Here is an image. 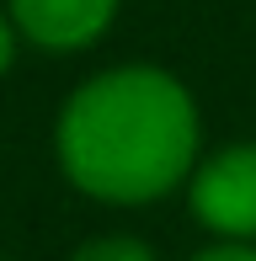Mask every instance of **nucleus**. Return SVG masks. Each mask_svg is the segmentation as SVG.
Returning a JSON list of instances; mask_svg holds the SVG:
<instances>
[{"label":"nucleus","instance_id":"f257e3e1","mask_svg":"<svg viewBox=\"0 0 256 261\" xmlns=\"http://www.w3.org/2000/svg\"><path fill=\"white\" fill-rule=\"evenodd\" d=\"M54 160L59 176L91 203H166L203 160L197 96L160 64L96 69L64 96L54 117Z\"/></svg>","mask_w":256,"mask_h":261},{"label":"nucleus","instance_id":"f03ea898","mask_svg":"<svg viewBox=\"0 0 256 261\" xmlns=\"http://www.w3.org/2000/svg\"><path fill=\"white\" fill-rule=\"evenodd\" d=\"M187 213L208 240H240L256 245V139H235V144L203 149L192 165L187 187Z\"/></svg>","mask_w":256,"mask_h":261},{"label":"nucleus","instance_id":"7ed1b4c3","mask_svg":"<svg viewBox=\"0 0 256 261\" xmlns=\"http://www.w3.org/2000/svg\"><path fill=\"white\" fill-rule=\"evenodd\" d=\"M21 43L38 54H86L112 32L123 0H6Z\"/></svg>","mask_w":256,"mask_h":261},{"label":"nucleus","instance_id":"20e7f679","mask_svg":"<svg viewBox=\"0 0 256 261\" xmlns=\"http://www.w3.org/2000/svg\"><path fill=\"white\" fill-rule=\"evenodd\" d=\"M64 261H160V256H155V245L139 240V234H91V240H80Z\"/></svg>","mask_w":256,"mask_h":261},{"label":"nucleus","instance_id":"39448f33","mask_svg":"<svg viewBox=\"0 0 256 261\" xmlns=\"http://www.w3.org/2000/svg\"><path fill=\"white\" fill-rule=\"evenodd\" d=\"M187 261H256V245H240V240H208L203 251H192Z\"/></svg>","mask_w":256,"mask_h":261},{"label":"nucleus","instance_id":"423d86ee","mask_svg":"<svg viewBox=\"0 0 256 261\" xmlns=\"http://www.w3.org/2000/svg\"><path fill=\"white\" fill-rule=\"evenodd\" d=\"M16 54H21V32H16V21H11L6 0H0V80L11 75V64H16Z\"/></svg>","mask_w":256,"mask_h":261},{"label":"nucleus","instance_id":"0eeeda50","mask_svg":"<svg viewBox=\"0 0 256 261\" xmlns=\"http://www.w3.org/2000/svg\"><path fill=\"white\" fill-rule=\"evenodd\" d=\"M0 261H11V256H0Z\"/></svg>","mask_w":256,"mask_h":261}]
</instances>
